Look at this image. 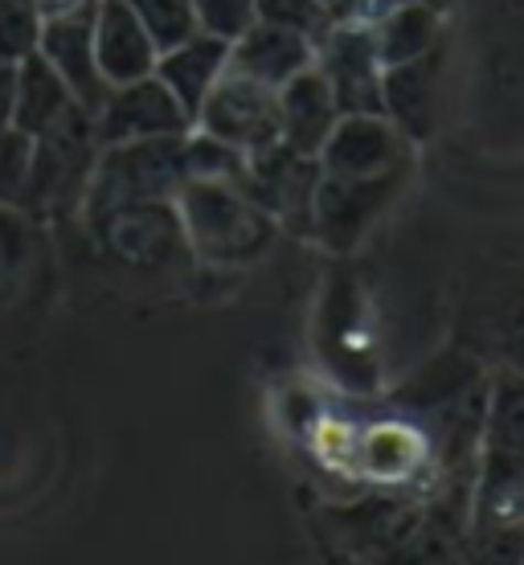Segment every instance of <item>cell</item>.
<instances>
[{"mask_svg":"<svg viewBox=\"0 0 524 565\" xmlns=\"http://www.w3.org/2000/svg\"><path fill=\"white\" fill-rule=\"evenodd\" d=\"M184 238L205 267H250L267 255L279 226L229 181H189L177 198Z\"/></svg>","mask_w":524,"mask_h":565,"instance_id":"obj_1","label":"cell"},{"mask_svg":"<svg viewBox=\"0 0 524 565\" xmlns=\"http://www.w3.org/2000/svg\"><path fill=\"white\" fill-rule=\"evenodd\" d=\"M471 521H524V377L509 369L488 377Z\"/></svg>","mask_w":524,"mask_h":565,"instance_id":"obj_2","label":"cell"},{"mask_svg":"<svg viewBox=\"0 0 524 565\" xmlns=\"http://www.w3.org/2000/svg\"><path fill=\"white\" fill-rule=\"evenodd\" d=\"M90 238L115 267L136 275H169L193 263L177 201H115L83 210Z\"/></svg>","mask_w":524,"mask_h":565,"instance_id":"obj_3","label":"cell"},{"mask_svg":"<svg viewBox=\"0 0 524 565\" xmlns=\"http://www.w3.org/2000/svg\"><path fill=\"white\" fill-rule=\"evenodd\" d=\"M95 115L74 103L57 124L33 136V172H29V217H71L83 213L86 189L99 164Z\"/></svg>","mask_w":524,"mask_h":565,"instance_id":"obj_4","label":"cell"},{"mask_svg":"<svg viewBox=\"0 0 524 565\" xmlns=\"http://www.w3.org/2000/svg\"><path fill=\"white\" fill-rule=\"evenodd\" d=\"M189 181V136L111 143L99 152L83 210L115 201H177Z\"/></svg>","mask_w":524,"mask_h":565,"instance_id":"obj_5","label":"cell"},{"mask_svg":"<svg viewBox=\"0 0 524 565\" xmlns=\"http://www.w3.org/2000/svg\"><path fill=\"white\" fill-rule=\"evenodd\" d=\"M410 169H394L382 177H328L320 172L312 198V230L316 238L332 255H349L368 238V230L382 222V213L397 201V193L410 181Z\"/></svg>","mask_w":524,"mask_h":565,"instance_id":"obj_6","label":"cell"},{"mask_svg":"<svg viewBox=\"0 0 524 565\" xmlns=\"http://www.w3.org/2000/svg\"><path fill=\"white\" fill-rule=\"evenodd\" d=\"M320 160L291 152L284 140L267 143L258 152H246L238 189L255 201L258 210L275 217V226L308 234L312 230V198L320 184Z\"/></svg>","mask_w":524,"mask_h":565,"instance_id":"obj_7","label":"cell"},{"mask_svg":"<svg viewBox=\"0 0 524 565\" xmlns=\"http://www.w3.org/2000/svg\"><path fill=\"white\" fill-rule=\"evenodd\" d=\"M193 131L242 156L258 152L279 140V90L226 71L210 90V99L201 103Z\"/></svg>","mask_w":524,"mask_h":565,"instance_id":"obj_8","label":"cell"},{"mask_svg":"<svg viewBox=\"0 0 524 565\" xmlns=\"http://www.w3.org/2000/svg\"><path fill=\"white\" fill-rule=\"evenodd\" d=\"M99 143H136V140H164V136H189L193 119L172 99V90L157 74L136 78V83L111 86L103 107L95 111Z\"/></svg>","mask_w":524,"mask_h":565,"instance_id":"obj_9","label":"cell"},{"mask_svg":"<svg viewBox=\"0 0 524 565\" xmlns=\"http://www.w3.org/2000/svg\"><path fill=\"white\" fill-rule=\"evenodd\" d=\"M316 71L324 74L341 115H385L382 62L365 25H332L316 42Z\"/></svg>","mask_w":524,"mask_h":565,"instance_id":"obj_10","label":"cell"},{"mask_svg":"<svg viewBox=\"0 0 524 565\" xmlns=\"http://www.w3.org/2000/svg\"><path fill=\"white\" fill-rule=\"evenodd\" d=\"M463 353L492 361L496 369L524 377V275H509L468 303L463 316Z\"/></svg>","mask_w":524,"mask_h":565,"instance_id":"obj_11","label":"cell"},{"mask_svg":"<svg viewBox=\"0 0 524 565\" xmlns=\"http://www.w3.org/2000/svg\"><path fill=\"white\" fill-rule=\"evenodd\" d=\"M442 83H447V42L430 54L389 66L382 74V107L410 143H426L442 124Z\"/></svg>","mask_w":524,"mask_h":565,"instance_id":"obj_12","label":"cell"},{"mask_svg":"<svg viewBox=\"0 0 524 565\" xmlns=\"http://www.w3.org/2000/svg\"><path fill=\"white\" fill-rule=\"evenodd\" d=\"M414 143L385 115H341V124L320 148V169L328 177H382L406 169Z\"/></svg>","mask_w":524,"mask_h":565,"instance_id":"obj_13","label":"cell"},{"mask_svg":"<svg viewBox=\"0 0 524 565\" xmlns=\"http://www.w3.org/2000/svg\"><path fill=\"white\" fill-rule=\"evenodd\" d=\"M38 54L57 71V78L71 86V95L78 107L95 115L107 99V78L99 71V57H95V9L74 17H57L42 25V45Z\"/></svg>","mask_w":524,"mask_h":565,"instance_id":"obj_14","label":"cell"},{"mask_svg":"<svg viewBox=\"0 0 524 565\" xmlns=\"http://www.w3.org/2000/svg\"><path fill=\"white\" fill-rule=\"evenodd\" d=\"M95 57L107 86H124L157 74L160 50L128 9V0H99L95 4Z\"/></svg>","mask_w":524,"mask_h":565,"instance_id":"obj_15","label":"cell"},{"mask_svg":"<svg viewBox=\"0 0 524 565\" xmlns=\"http://www.w3.org/2000/svg\"><path fill=\"white\" fill-rule=\"evenodd\" d=\"M312 66H316V45L308 38L255 21L238 42L229 45L226 71L242 74L250 83L270 86V90H284L291 78H299V74L312 71Z\"/></svg>","mask_w":524,"mask_h":565,"instance_id":"obj_16","label":"cell"},{"mask_svg":"<svg viewBox=\"0 0 524 565\" xmlns=\"http://www.w3.org/2000/svg\"><path fill=\"white\" fill-rule=\"evenodd\" d=\"M336 124H341V107H336L324 74L316 66L279 90V140L291 152L320 160V148H324V140L332 136Z\"/></svg>","mask_w":524,"mask_h":565,"instance_id":"obj_17","label":"cell"},{"mask_svg":"<svg viewBox=\"0 0 524 565\" xmlns=\"http://www.w3.org/2000/svg\"><path fill=\"white\" fill-rule=\"evenodd\" d=\"M229 66V45L210 38V33H193L189 42L164 50L157 62V78L172 90V99L181 103L189 119H197L201 103L210 99V90Z\"/></svg>","mask_w":524,"mask_h":565,"instance_id":"obj_18","label":"cell"},{"mask_svg":"<svg viewBox=\"0 0 524 565\" xmlns=\"http://www.w3.org/2000/svg\"><path fill=\"white\" fill-rule=\"evenodd\" d=\"M442 29H447L442 4H406L377 25H368V33H373V50H377L382 71H389V66H402V62H414V57L439 50Z\"/></svg>","mask_w":524,"mask_h":565,"instance_id":"obj_19","label":"cell"},{"mask_svg":"<svg viewBox=\"0 0 524 565\" xmlns=\"http://www.w3.org/2000/svg\"><path fill=\"white\" fill-rule=\"evenodd\" d=\"M71 107H74L71 86L57 78V71L42 54L25 57V62L17 66V111H13L17 131H25L29 140H33V136H42L50 124H57Z\"/></svg>","mask_w":524,"mask_h":565,"instance_id":"obj_20","label":"cell"},{"mask_svg":"<svg viewBox=\"0 0 524 565\" xmlns=\"http://www.w3.org/2000/svg\"><path fill=\"white\" fill-rule=\"evenodd\" d=\"M459 545H463V537L451 533L447 524L430 521L423 509L418 524L397 533L394 541H385L382 550L368 553V557H373V565H459Z\"/></svg>","mask_w":524,"mask_h":565,"instance_id":"obj_21","label":"cell"},{"mask_svg":"<svg viewBox=\"0 0 524 565\" xmlns=\"http://www.w3.org/2000/svg\"><path fill=\"white\" fill-rule=\"evenodd\" d=\"M33 255H38L33 217L0 205V303H9L21 291L25 275L33 270Z\"/></svg>","mask_w":524,"mask_h":565,"instance_id":"obj_22","label":"cell"},{"mask_svg":"<svg viewBox=\"0 0 524 565\" xmlns=\"http://www.w3.org/2000/svg\"><path fill=\"white\" fill-rule=\"evenodd\" d=\"M459 565H524V521H471Z\"/></svg>","mask_w":524,"mask_h":565,"instance_id":"obj_23","label":"cell"},{"mask_svg":"<svg viewBox=\"0 0 524 565\" xmlns=\"http://www.w3.org/2000/svg\"><path fill=\"white\" fill-rule=\"evenodd\" d=\"M128 9L140 17V25L148 29V38L157 42L160 54L201 33L193 0H128Z\"/></svg>","mask_w":524,"mask_h":565,"instance_id":"obj_24","label":"cell"},{"mask_svg":"<svg viewBox=\"0 0 524 565\" xmlns=\"http://www.w3.org/2000/svg\"><path fill=\"white\" fill-rule=\"evenodd\" d=\"M42 13L38 0H0V62L21 66L42 45Z\"/></svg>","mask_w":524,"mask_h":565,"instance_id":"obj_25","label":"cell"},{"mask_svg":"<svg viewBox=\"0 0 524 565\" xmlns=\"http://www.w3.org/2000/svg\"><path fill=\"white\" fill-rule=\"evenodd\" d=\"M29 172H33V140L17 128H0V205L29 210Z\"/></svg>","mask_w":524,"mask_h":565,"instance_id":"obj_26","label":"cell"},{"mask_svg":"<svg viewBox=\"0 0 524 565\" xmlns=\"http://www.w3.org/2000/svg\"><path fill=\"white\" fill-rule=\"evenodd\" d=\"M255 13L263 25L299 33L312 45L332 29V9H328L324 0H255Z\"/></svg>","mask_w":524,"mask_h":565,"instance_id":"obj_27","label":"cell"},{"mask_svg":"<svg viewBox=\"0 0 524 565\" xmlns=\"http://www.w3.org/2000/svg\"><path fill=\"white\" fill-rule=\"evenodd\" d=\"M193 13H197L201 33H210L226 45L238 42L242 33L258 21L255 0H193Z\"/></svg>","mask_w":524,"mask_h":565,"instance_id":"obj_28","label":"cell"},{"mask_svg":"<svg viewBox=\"0 0 524 565\" xmlns=\"http://www.w3.org/2000/svg\"><path fill=\"white\" fill-rule=\"evenodd\" d=\"M406 4H442L447 0H332V25H377L389 13L406 9Z\"/></svg>","mask_w":524,"mask_h":565,"instance_id":"obj_29","label":"cell"},{"mask_svg":"<svg viewBox=\"0 0 524 565\" xmlns=\"http://www.w3.org/2000/svg\"><path fill=\"white\" fill-rule=\"evenodd\" d=\"M17 111V66L0 62V128H13Z\"/></svg>","mask_w":524,"mask_h":565,"instance_id":"obj_30","label":"cell"},{"mask_svg":"<svg viewBox=\"0 0 524 565\" xmlns=\"http://www.w3.org/2000/svg\"><path fill=\"white\" fill-rule=\"evenodd\" d=\"M99 0H38V13L42 21H57V17H74V13H86V9H95Z\"/></svg>","mask_w":524,"mask_h":565,"instance_id":"obj_31","label":"cell"},{"mask_svg":"<svg viewBox=\"0 0 524 565\" xmlns=\"http://www.w3.org/2000/svg\"><path fill=\"white\" fill-rule=\"evenodd\" d=\"M324 4H328V9H332V0H324Z\"/></svg>","mask_w":524,"mask_h":565,"instance_id":"obj_32","label":"cell"}]
</instances>
